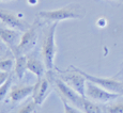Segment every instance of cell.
<instances>
[{
	"label": "cell",
	"instance_id": "cell-1",
	"mask_svg": "<svg viewBox=\"0 0 123 113\" xmlns=\"http://www.w3.org/2000/svg\"><path fill=\"white\" fill-rule=\"evenodd\" d=\"M86 9L79 3H70L55 10H43L37 13V17L46 23H60L68 19H84Z\"/></svg>",
	"mask_w": 123,
	"mask_h": 113
},
{
	"label": "cell",
	"instance_id": "cell-2",
	"mask_svg": "<svg viewBox=\"0 0 123 113\" xmlns=\"http://www.w3.org/2000/svg\"><path fill=\"white\" fill-rule=\"evenodd\" d=\"M58 23H54L47 26L43 31L41 45V56L47 70H51L55 64V58L57 53L56 46V29Z\"/></svg>",
	"mask_w": 123,
	"mask_h": 113
},
{
	"label": "cell",
	"instance_id": "cell-3",
	"mask_svg": "<svg viewBox=\"0 0 123 113\" xmlns=\"http://www.w3.org/2000/svg\"><path fill=\"white\" fill-rule=\"evenodd\" d=\"M73 67H74L76 70H78L80 74L84 75L85 78L88 80V81L93 82V83L98 84V85L102 86L103 89L111 92V93L118 94V95H123V83L121 81H118V80H116L113 78L98 77V76H94V75H90L78 67H75V66H73Z\"/></svg>",
	"mask_w": 123,
	"mask_h": 113
},
{
	"label": "cell",
	"instance_id": "cell-4",
	"mask_svg": "<svg viewBox=\"0 0 123 113\" xmlns=\"http://www.w3.org/2000/svg\"><path fill=\"white\" fill-rule=\"evenodd\" d=\"M37 30H39V25H37V22H35L33 25H31V27L27 31L23 32L20 41L17 45V48H16L15 55H26L27 52H29L30 50L34 48L37 43V40H39Z\"/></svg>",
	"mask_w": 123,
	"mask_h": 113
},
{
	"label": "cell",
	"instance_id": "cell-5",
	"mask_svg": "<svg viewBox=\"0 0 123 113\" xmlns=\"http://www.w3.org/2000/svg\"><path fill=\"white\" fill-rule=\"evenodd\" d=\"M0 20L6 27L18 30L20 32L27 31L31 27V25L25 20V17L22 13H14L6 9H0Z\"/></svg>",
	"mask_w": 123,
	"mask_h": 113
},
{
	"label": "cell",
	"instance_id": "cell-6",
	"mask_svg": "<svg viewBox=\"0 0 123 113\" xmlns=\"http://www.w3.org/2000/svg\"><path fill=\"white\" fill-rule=\"evenodd\" d=\"M120 95L105 90L102 86L98 85V84L90 82L87 80V85H86V97L89 98L92 102H98L102 103L106 102H111L116 100Z\"/></svg>",
	"mask_w": 123,
	"mask_h": 113
},
{
	"label": "cell",
	"instance_id": "cell-7",
	"mask_svg": "<svg viewBox=\"0 0 123 113\" xmlns=\"http://www.w3.org/2000/svg\"><path fill=\"white\" fill-rule=\"evenodd\" d=\"M70 72L63 73L61 79L68 84V86L75 90L81 96L86 97V85H87V79L82 74H80L78 70H76L73 66H71Z\"/></svg>",
	"mask_w": 123,
	"mask_h": 113
},
{
	"label": "cell",
	"instance_id": "cell-8",
	"mask_svg": "<svg viewBox=\"0 0 123 113\" xmlns=\"http://www.w3.org/2000/svg\"><path fill=\"white\" fill-rule=\"evenodd\" d=\"M56 86L58 89V91L60 92L62 98L67 99L70 103H72L73 106H75L76 108L81 110L82 108V102H84V96H81L78 94L75 90H73L71 86H68L62 79H56Z\"/></svg>",
	"mask_w": 123,
	"mask_h": 113
},
{
	"label": "cell",
	"instance_id": "cell-9",
	"mask_svg": "<svg viewBox=\"0 0 123 113\" xmlns=\"http://www.w3.org/2000/svg\"><path fill=\"white\" fill-rule=\"evenodd\" d=\"M50 91V83H49L48 79L45 78V77H42L34 84L33 93H32V97H33L32 100L35 102L37 106H41L45 102L47 96L49 95Z\"/></svg>",
	"mask_w": 123,
	"mask_h": 113
},
{
	"label": "cell",
	"instance_id": "cell-10",
	"mask_svg": "<svg viewBox=\"0 0 123 113\" xmlns=\"http://www.w3.org/2000/svg\"><path fill=\"white\" fill-rule=\"evenodd\" d=\"M20 37H22V34L18 30L11 29L9 27H0V40L6 45H8V47L13 50L14 53H15L17 45L20 41Z\"/></svg>",
	"mask_w": 123,
	"mask_h": 113
},
{
	"label": "cell",
	"instance_id": "cell-11",
	"mask_svg": "<svg viewBox=\"0 0 123 113\" xmlns=\"http://www.w3.org/2000/svg\"><path fill=\"white\" fill-rule=\"evenodd\" d=\"M27 68L29 72H31L32 74H34L37 77V79H41L42 77H44L47 70L43 61L37 59L34 56H27Z\"/></svg>",
	"mask_w": 123,
	"mask_h": 113
},
{
	"label": "cell",
	"instance_id": "cell-12",
	"mask_svg": "<svg viewBox=\"0 0 123 113\" xmlns=\"http://www.w3.org/2000/svg\"><path fill=\"white\" fill-rule=\"evenodd\" d=\"M34 85H17L14 86L10 92V99L14 102H19L32 95Z\"/></svg>",
	"mask_w": 123,
	"mask_h": 113
},
{
	"label": "cell",
	"instance_id": "cell-13",
	"mask_svg": "<svg viewBox=\"0 0 123 113\" xmlns=\"http://www.w3.org/2000/svg\"><path fill=\"white\" fill-rule=\"evenodd\" d=\"M27 68V56H17L15 59V66H14V72L17 76L18 79H23Z\"/></svg>",
	"mask_w": 123,
	"mask_h": 113
},
{
	"label": "cell",
	"instance_id": "cell-14",
	"mask_svg": "<svg viewBox=\"0 0 123 113\" xmlns=\"http://www.w3.org/2000/svg\"><path fill=\"white\" fill-rule=\"evenodd\" d=\"M81 110L84 113H103L100 106H98L95 102H93L87 97L84 98Z\"/></svg>",
	"mask_w": 123,
	"mask_h": 113
},
{
	"label": "cell",
	"instance_id": "cell-15",
	"mask_svg": "<svg viewBox=\"0 0 123 113\" xmlns=\"http://www.w3.org/2000/svg\"><path fill=\"white\" fill-rule=\"evenodd\" d=\"M14 66H15V61H14V59L9 58V56L0 58V70L10 73L14 68Z\"/></svg>",
	"mask_w": 123,
	"mask_h": 113
},
{
	"label": "cell",
	"instance_id": "cell-16",
	"mask_svg": "<svg viewBox=\"0 0 123 113\" xmlns=\"http://www.w3.org/2000/svg\"><path fill=\"white\" fill-rule=\"evenodd\" d=\"M11 85H12V79L9 78L1 86H0V102L4 99L6 94L9 93V91H10V89H11Z\"/></svg>",
	"mask_w": 123,
	"mask_h": 113
},
{
	"label": "cell",
	"instance_id": "cell-17",
	"mask_svg": "<svg viewBox=\"0 0 123 113\" xmlns=\"http://www.w3.org/2000/svg\"><path fill=\"white\" fill-rule=\"evenodd\" d=\"M61 100H62V105H63V112L64 113H82L80 112V109L76 107H73L72 103H68L67 102V99L61 97Z\"/></svg>",
	"mask_w": 123,
	"mask_h": 113
},
{
	"label": "cell",
	"instance_id": "cell-18",
	"mask_svg": "<svg viewBox=\"0 0 123 113\" xmlns=\"http://www.w3.org/2000/svg\"><path fill=\"white\" fill-rule=\"evenodd\" d=\"M35 102L32 100V102H27L25 106H23L19 110H18L17 113H34V110H35Z\"/></svg>",
	"mask_w": 123,
	"mask_h": 113
},
{
	"label": "cell",
	"instance_id": "cell-19",
	"mask_svg": "<svg viewBox=\"0 0 123 113\" xmlns=\"http://www.w3.org/2000/svg\"><path fill=\"white\" fill-rule=\"evenodd\" d=\"M108 113H123V102L111 103L107 108Z\"/></svg>",
	"mask_w": 123,
	"mask_h": 113
},
{
	"label": "cell",
	"instance_id": "cell-20",
	"mask_svg": "<svg viewBox=\"0 0 123 113\" xmlns=\"http://www.w3.org/2000/svg\"><path fill=\"white\" fill-rule=\"evenodd\" d=\"M9 78H10V76H9L8 72H2V70H0V86H1Z\"/></svg>",
	"mask_w": 123,
	"mask_h": 113
},
{
	"label": "cell",
	"instance_id": "cell-21",
	"mask_svg": "<svg viewBox=\"0 0 123 113\" xmlns=\"http://www.w3.org/2000/svg\"><path fill=\"white\" fill-rule=\"evenodd\" d=\"M96 26H98V28H101V29L105 28L106 26H107V19H106L105 17H100L96 20Z\"/></svg>",
	"mask_w": 123,
	"mask_h": 113
},
{
	"label": "cell",
	"instance_id": "cell-22",
	"mask_svg": "<svg viewBox=\"0 0 123 113\" xmlns=\"http://www.w3.org/2000/svg\"><path fill=\"white\" fill-rule=\"evenodd\" d=\"M37 2H39V0H27V3L29 6H37Z\"/></svg>",
	"mask_w": 123,
	"mask_h": 113
},
{
	"label": "cell",
	"instance_id": "cell-23",
	"mask_svg": "<svg viewBox=\"0 0 123 113\" xmlns=\"http://www.w3.org/2000/svg\"><path fill=\"white\" fill-rule=\"evenodd\" d=\"M110 1H116V2H123V0H110Z\"/></svg>",
	"mask_w": 123,
	"mask_h": 113
},
{
	"label": "cell",
	"instance_id": "cell-24",
	"mask_svg": "<svg viewBox=\"0 0 123 113\" xmlns=\"http://www.w3.org/2000/svg\"><path fill=\"white\" fill-rule=\"evenodd\" d=\"M0 1H11V0H0Z\"/></svg>",
	"mask_w": 123,
	"mask_h": 113
}]
</instances>
